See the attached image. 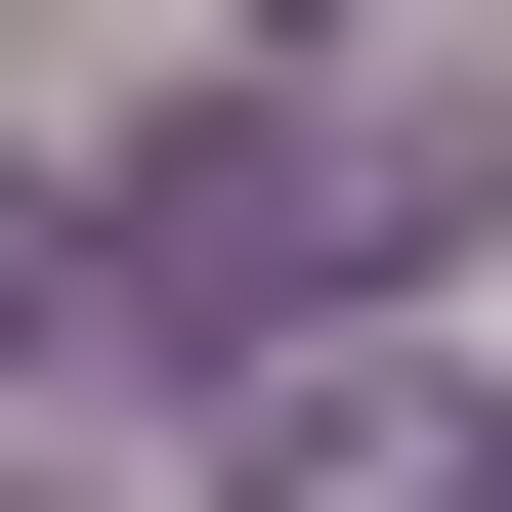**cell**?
I'll return each mask as SVG.
<instances>
[{"mask_svg": "<svg viewBox=\"0 0 512 512\" xmlns=\"http://www.w3.org/2000/svg\"><path fill=\"white\" fill-rule=\"evenodd\" d=\"M470 214H512V86H427V43H384V86H171V128L86 171V256H128L171 384H342Z\"/></svg>", "mask_w": 512, "mask_h": 512, "instance_id": "cell-1", "label": "cell"}, {"mask_svg": "<svg viewBox=\"0 0 512 512\" xmlns=\"http://www.w3.org/2000/svg\"><path fill=\"white\" fill-rule=\"evenodd\" d=\"M43 256H86V214H43V171H0V342H43Z\"/></svg>", "mask_w": 512, "mask_h": 512, "instance_id": "cell-2", "label": "cell"}]
</instances>
